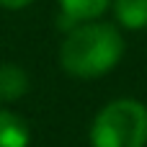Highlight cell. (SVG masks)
I'll use <instances>...</instances> for the list:
<instances>
[{"label": "cell", "instance_id": "8992f818", "mask_svg": "<svg viewBox=\"0 0 147 147\" xmlns=\"http://www.w3.org/2000/svg\"><path fill=\"white\" fill-rule=\"evenodd\" d=\"M116 23L127 31L147 28V0H111Z\"/></svg>", "mask_w": 147, "mask_h": 147}, {"label": "cell", "instance_id": "5b68a950", "mask_svg": "<svg viewBox=\"0 0 147 147\" xmlns=\"http://www.w3.org/2000/svg\"><path fill=\"white\" fill-rule=\"evenodd\" d=\"M28 142H31L28 124L18 114L0 109V147H28Z\"/></svg>", "mask_w": 147, "mask_h": 147}, {"label": "cell", "instance_id": "7a4b0ae2", "mask_svg": "<svg viewBox=\"0 0 147 147\" xmlns=\"http://www.w3.org/2000/svg\"><path fill=\"white\" fill-rule=\"evenodd\" d=\"M93 147H145L147 106L137 98H116L106 103L90 124Z\"/></svg>", "mask_w": 147, "mask_h": 147}, {"label": "cell", "instance_id": "3957f363", "mask_svg": "<svg viewBox=\"0 0 147 147\" xmlns=\"http://www.w3.org/2000/svg\"><path fill=\"white\" fill-rule=\"evenodd\" d=\"M59 3V28L70 31L78 23L98 21L111 0H57Z\"/></svg>", "mask_w": 147, "mask_h": 147}, {"label": "cell", "instance_id": "52a82bcc", "mask_svg": "<svg viewBox=\"0 0 147 147\" xmlns=\"http://www.w3.org/2000/svg\"><path fill=\"white\" fill-rule=\"evenodd\" d=\"M34 0H0V8H5V10H21V8H26V5H31Z\"/></svg>", "mask_w": 147, "mask_h": 147}, {"label": "cell", "instance_id": "6da1fadb", "mask_svg": "<svg viewBox=\"0 0 147 147\" xmlns=\"http://www.w3.org/2000/svg\"><path fill=\"white\" fill-rule=\"evenodd\" d=\"M124 57V36L103 21L78 23L59 44V67L83 80L109 75Z\"/></svg>", "mask_w": 147, "mask_h": 147}, {"label": "cell", "instance_id": "277c9868", "mask_svg": "<svg viewBox=\"0 0 147 147\" xmlns=\"http://www.w3.org/2000/svg\"><path fill=\"white\" fill-rule=\"evenodd\" d=\"M31 88V78L28 72L16 65V62H0V101L3 103H13L18 98H23Z\"/></svg>", "mask_w": 147, "mask_h": 147}]
</instances>
